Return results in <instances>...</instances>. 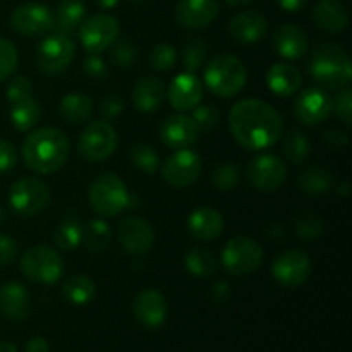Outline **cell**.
<instances>
[{
  "instance_id": "obj_10",
  "label": "cell",
  "mask_w": 352,
  "mask_h": 352,
  "mask_svg": "<svg viewBox=\"0 0 352 352\" xmlns=\"http://www.w3.org/2000/svg\"><path fill=\"white\" fill-rule=\"evenodd\" d=\"M50 198L48 186L36 177L17 179L9 191L10 208L21 217H33L43 212Z\"/></svg>"
},
{
  "instance_id": "obj_18",
  "label": "cell",
  "mask_w": 352,
  "mask_h": 352,
  "mask_svg": "<svg viewBox=\"0 0 352 352\" xmlns=\"http://www.w3.org/2000/svg\"><path fill=\"white\" fill-rule=\"evenodd\" d=\"M160 141L170 150H184L198 143L201 131L198 129L192 117L186 113L167 117L160 126Z\"/></svg>"
},
{
  "instance_id": "obj_25",
  "label": "cell",
  "mask_w": 352,
  "mask_h": 352,
  "mask_svg": "<svg viewBox=\"0 0 352 352\" xmlns=\"http://www.w3.org/2000/svg\"><path fill=\"white\" fill-rule=\"evenodd\" d=\"M313 23L325 33H342L349 24V14L340 0H320L313 7Z\"/></svg>"
},
{
  "instance_id": "obj_58",
  "label": "cell",
  "mask_w": 352,
  "mask_h": 352,
  "mask_svg": "<svg viewBox=\"0 0 352 352\" xmlns=\"http://www.w3.org/2000/svg\"><path fill=\"white\" fill-rule=\"evenodd\" d=\"M223 2L230 7H244V6H250L253 0H223Z\"/></svg>"
},
{
  "instance_id": "obj_51",
  "label": "cell",
  "mask_w": 352,
  "mask_h": 352,
  "mask_svg": "<svg viewBox=\"0 0 352 352\" xmlns=\"http://www.w3.org/2000/svg\"><path fill=\"white\" fill-rule=\"evenodd\" d=\"M322 140L329 144L333 150H344L349 144V134L342 129H336V127H329L322 133Z\"/></svg>"
},
{
  "instance_id": "obj_13",
  "label": "cell",
  "mask_w": 352,
  "mask_h": 352,
  "mask_svg": "<svg viewBox=\"0 0 352 352\" xmlns=\"http://www.w3.org/2000/svg\"><path fill=\"white\" fill-rule=\"evenodd\" d=\"M248 179L258 191L274 192L284 186L287 179V167L275 155H258L248 165Z\"/></svg>"
},
{
  "instance_id": "obj_30",
  "label": "cell",
  "mask_w": 352,
  "mask_h": 352,
  "mask_svg": "<svg viewBox=\"0 0 352 352\" xmlns=\"http://www.w3.org/2000/svg\"><path fill=\"white\" fill-rule=\"evenodd\" d=\"M91 96L85 93H69L58 102V112L69 124H81L88 120L93 113Z\"/></svg>"
},
{
  "instance_id": "obj_37",
  "label": "cell",
  "mask_w": 352,
  "mask_h": 352,
  "mask_svg": "<svg viewBox=\"0 0 352 352\" xmlns=\"http://www.w3.org/2000/svg\"><path fill=\"white\" fill-rule=\"evenodd\" d=\"M82 241V223L78 217H67L62 220L54 232V243L64 251H74Z\"/></svg>"
},
{
  "instance_id": "obj_54",
  "label": "cell",
  "mask_w": 352,
  "mask_h": 352,
  "mask_svg": "<svg viewBox=\"0 0 352 352\" xmlns=\"http://www.w3.org/2000/svg\"><path fill=\"white\" fill-rule=\"evenodd\" d=\"M277 3L285 12H298L308 6V0H277Z\"/></svg>"
},
{
  "instance_id": "obj_33",
  "label": "cell",
  "mask_w": 352,
  "mask_h": 352,
  "mask_svg": "<svg viewBox=\"0 0 352 352\" xmlns=\"http://www.w3.org/2000/svg\"><path fill=\"white\" fill-rule=\"evenodd\" d=\"M96 285L86 275H72L62 285V296L67 302L76 306H85L95 299Z\"/></svg>"
},
{
  "instance_id": "obj_17",
  "label": "cell",
  "mask_w": 352,
  "mask_h": 352,
  "mask_svg": "<svg viewBox=\"0 0 352 352\" xmlns=\"http://www.w3.org/2000/svg\"><path fill=\"white\" fill-rule=\"evenodd\" d=\"M119 243L133 256H143L155 244L153 227L141 217H124L119 223Z\"/></svg>"
},
{
  "instance_id": "obj_55",
  "label": "cell",
  "mask_w": 352,
  "mask_h": 352,
  "mask_svg": "<svg viewBox=\"0 0 352 352\" xmlns=\"http://www.w3.org/2000/svg\"><path fill=\"white\" fill-rule=\"evenodd\" d=\"M213 294H215L217 299H220V301H223V299H227L230 296V287L227 282L220 280L217 282L215 285H213Z\"/></svg>"
},
{
  "instance_id": "obj_39",
  "label": "cell",
  "mask_w": 352,
  "mask_h": 352,
  "mask_svg": "<svg viewBox=\"0 0 352 352\" xmlns=\"http://www.w3.org/2000/svg\"><path fill=\"white\" fill-rule=\"evenodd\" d=\"M131 164L141 170L143 174H155L160 168V157H158L157 150L151 144L146 143H138L131 148L129 151Z\"/></svg>"
},
{
  "instance_id": "obj_27",
  "label": "cell",
  "mask_w": 352,
  "mask_h": 352,
  "mask_svg": "<svg viewBox=\"0 0 352 352\" xmlns=\"http://www.w3.org/2000/svg\"><path fill=\"white\" fill-rule=\"evenodd\" d=\"M165 95V85L162 79L155 78V76H144V78L138 79L133 89V103L136 110L143 113H153L164 103Z\"/></svg>"
},
{
  "instance_id": "obj_50",
  "label": "cell",
  "mask_w": 352,
  "mask_h": 352,
  "mask_svg": "<svg viewBox=\"0 0 352 352\" xmlns=\"http://www.w3.org/2000/svg\"><path fill=\"white\" fill-rule=\"evenodd\" d=\"M17 164V151L12 143L6 140H0V174L12 170Z\"/></svg>"
},
{
  "instance_id": "obj_2",
  "label": "cell",
  "mask_w": 352,
  "mask_h": 352,
  "mask_svg": "<svg viewBox=\"0 0 352 352\" xmlns=\"http://www.w3.org/2000/svg\"><path fill=\"white\" fill-rule=\"evenodd\" d=\"M23 160L30 170L48 175L60 170L69 158L71 143L64 131L57 127H38L23 143Z\"/></svg>"
},
{
  "instance_id": "obj_42",
  "label": "cell",
  "mask_w": 352,
  "mask_h": 352,
  "mask_svg": "<svg viewBox=\"0 0 352 352\" xmlns=\"http://www.w3.org/2000/svg\"><path fill=\"white\" fill-rule=\"evenodd\" d=\"M110 58H112V62L117 67H131L138 58L136 45L129 40H120V38H117V40L110 45Z\"/></svg>"
},
{
  "instance_id": "obj_11",
  "label": "cell",
  "mask_w": 352,
  "mask_h": 352,
  "mask_svg": "<svg viewBox=\"0 0 352 352\" xmlns=\"http://www.w3.org/2000/svg\"><path fill=\"white\" fill-rule=\"evenodd\" d=\"M79 41L88 54H100L110 48L119 38L120 23L117 17L109 14H95L81 23L78 28Z\"/></svg>"
},
{
  "instance_id": "obj_57",
  "label": "cell",
  "mask_w": 352,
  "mask_h": 352,
  "mask_svg": "<svg viewBox=\"0 0 352 352\" xmlns=\"http://www.w3.org/2000/svg\"><path fill=\"white\" fill-rule=\"evenodd\" d=\"M0 352H19V351H17L16 344L9 342V340H3V342H0Z\"/></svg>"
},
{
  "instance_id": "obj_38",
  "label": "cell",
  "mask_w": 352,
  "mask_h": 352,
  "mask_svg": "<svg viewBox=\"0 0 352 352\" xmlns=\"http://www.w3.org/2000/svg\"><path fill=\"white\" fill-rule=\"evenodd\" d=\"M181 54H182V65H184L186 72H196L205 65L208 47H206L203 38L189 36L188 40L182 43Z\"/></svg>"
},
{
  "instance_id": "obj_41",
  "label": "cell",
  "mask_w": 352,
  "mask_h": 352,
  "mask_svg": "<svg viewBox=\"0 0 352 352\" xmlns=\"http://www.w3.org/2000/svg\"><path fill=\"white\" fill-rule=\"evenodd\" d=\"M241 181V168L237 164L227 162L220 167L215 168L212 175V184L215 186L219 191H232Z\"/></svg>"
},
{
  "instance_id": "obj_48",
  "label": "cell",
  "mask_w": 352,
  "mask_h": 352,
  "mask_svg": "<svg viewBox=\"0 0 352 352\" xmlns=\"http://www.w3.org/2000/svg\"><path fill=\"white\" fill-rule=\"evenodd\" d=\"M124 112V98L117 93H110V95L103 96L100 100V113L105 117L107 120H112L119 117Z\"/></svg>"
},
{
  "instance_id": "obj_53",
  "label": "cell",
  "mask_w": 352,
  "mask_h": 352,
  "mask_svg": "<svg viewBox=\"0 0 352 352\" xmlns=\"http://www.w3.org/2000/svg\"><path fill=\"white\" fill-rule=\"evenodd\" d=\"M26 352H50V344L43 337H33L28 340Z\"/></svg>"
},
{
  "instance_id": "obj_21",
  "label": "cell",
  "mask_w": 352,
  "mask_h": 352,
  "mask_svg": "<svg viewBox=\"0 0 352 352\" xmlns=\"http://www.w3.org/2000/svg\"><path fill=\"white\" fill-rule=\"evenodd\" d=\"M219 16L217 0H181L175 7V21L188 30L210 26Z\"/></svg>"
},
{
  "instance_id": "obj_4",
  "label": "cell",
  "mask_w": 352,
  "mask_h": 352,
  "mask_svg": "<svg viewBox=\"0 0 352 352\" xmlns=\"http://www.w3.org/2000/svg\"><path fill=\"white\" fill-rule=\"evenodd\" d=\"M88 201L93 212L100 217H117L133 208V196L126 184L113 172H103L93 179L88 188Z\"/></svg>"
},
{
  "instance_id": "obj_32",
  "label": "cell",
  "mask_w": 352,
  "mask_h": 352,
  "mask_svg": "<svg viewBox=\"0 0 352 352\" xmlns=\"http://www.w3.org/2000/svg\"><path fill=\"white\" fill-rule=\"evenodd\" d=\"M299 191L306 196L327 195L333 188L332 172L323 167H308L298 179Z\"/></svg>"
},
{
  "instance_id": "obj_61",
  "label": "cell",
  "mask_w": 352,
  "mask_h": 352,
  "mask_svg": "<svg viewBox=\"0 0 352 352\" xmlns=\"http://www.w3.org/2000/svg\"><path fill=\"white\" fill-rule=\"evenodd\" d=\"M133 2H144V0H133Z\"/></svg>"
},
{
  "instance_id": "obj_31",
  "label": "cell",
  "mask_w": 352,
  "mask_h": 352,
  "mask_svg": "<svg viewBox=\"0 0 352 352\" xmlns=\"http://www.w3.org/2000/svg\"><path fill=\"white\" fill-rule=\"evenodd\" d=\"M9 116L14 129L19 131V133H30V131L34 129L38 120H40V102L34 100L33 96H30V98H24L21 100V102L12 103Z\"/></svg>"
},
{
  "instance_id": "obj_23",
  "label": "cell",
  "mask_w": 352,
  "mask_h": 352,
  "mask_svg": "<svg viewBox=\"0 0 352 352\" xmlns=\"http://www.w3.org/2000/svg\"><path fill=\"white\" fill-rule=\"evenodd\" d=\"M31 298L19 282H6L0 287V313L10 322H24L30 316Z\"/></svg>"
},
{
  "instance_id": "obj_7",
  "label": "cell",
  "mask_w": 352,
  "mask_h": 352,
  "mask_svg": "<svg viewBox=\"0 0 352 352\" xmlns=\"http://www.w3.org/2000/svg\"><path fill=\"white\" fill-rule=\"evenodd\" d=\"M223 268L234 277H244L256 272L263 263V250L254 239L246 236H236L226 243L222 250Z\"/></svg>"
},
{
  "instance_id": "obj_26",
  "label": "cell",
  "mask_w": 352,
  "mask_h": 352,
  "mask_svg": "<svg viewBox=\"0 0 352 352\" xmlns=\"http://www.w3.org/2000/svg\"><path fill=\"white\" fill-rule=\"evenodd\" d=\"M223 217L219 210L203 206L188 217V232L196 241H213L223 232Z\"/></svg>"
},
{
  "instance_id": "obj_3",
  "label": "cell",
  "mask_w": 352,
  "mask_h": 352,
  "mask_svg": "<svg viewBox=\"0 0 352 352\" xmlns=\"http://www.w3.org/2000/svg\"><path fill=\"white\" fill-rule=\"evenodd\" d=\"M308 72L323 89H337L349 86L352 79L351 55L342 45L323 43L315 48L308 64Z\"/></svg>"
},
{
  "instance_id": "obj_12",
  "label": "cell",
  "mask_w": 352,
  "mask_h": 352,
  "mask_svg": "<svg viewBox=\"0 0 352 352\" xmlns=\"http://www.w3.org/2000/svg\"><path fill=\"white\" fill-rule=\"evenodd\" d=\"M274 278L285 289H298L311 275V260L305 251L289 250L278 254L272 265Z\"/></svg>"
},
{
  "instance_id": "obj_46",
  "label": "cell",
  "mask_w": 352,
  "mask_h": 352,
  "mask_svg": "<svg viewBox=\"0 0 352 352\" xmlns=\"http://www.w3.org/2000/svg\"><path fill=\"white\" fill-rule=\"evenodd\" d=\"M332 112H336V116L346 126H352V89L349 86L340 88L336 98L332 100Z\"/></svg>"
},
{
  "instance_id": "obj_45",
  "label": "cell",
  "mask_w": 352,
  "mask_h": 352,
  "mask_svg": "<svg viewBox=\"0 0 352 352\" xmlns=\"http://www.w3.org/2000/svg\"><path fill=\"white\" fill-rule=\"evenodd\" d=\"M191 117L199 131L210 133V131L215 129L217 124H219L220 113L213 105H201V103H199V105H196L195 109H192Z\"/></svg>"
},
{
  "instance_id": "obj_5",
  "label": "cell",
  "mask_w": 352,
  "mask_h": 352,
  "mask_svg": "<svg viewBox=\"0 0 352 352\" xmlns=\"http://www.w3.org/2000/svg\"><path fill=\"white\" fill-rule=\"evenodd\" d=\"M205 85L220 98H232L246 86L248 72L243 62L230 54H220L208 62L203 72Z\"/></svg>"
},
{
  "instance_id": "obj_15",
  "label": "cell",
  "mask_w": 352,
  "mask_h": 352,
  "mask_svg": "<svg viewBox=\"0 0 352 352\" xmlns=\"http://www.w3.org/2000/svg\"><path fill=\"white\" fill-rule=\"evenodd\" d=\"M10 26L23 36H41L52 31L54 12L43 3H23L10 14Z\"/></svg>"
},
{
  "instance_id": "obj_43",
  "label": "cell",
  "mask_w": 352,
  "mask_h": 352,
  "mask_svg": "<svg viewBox=\"0 0 352 352\" xmlns=\"http://www.w3.org/2000/svg\"><path fill=\"white\" fill-rule=\"evenodd\" d=\"M177 62V50L168 43H158L150 52V65L155 71H170Z\"/></svg>"
},
{
  "instance_id": "obj_59",
  "label": "cell",
  "mask_w": 352,
  "mask_h": 352,
  "mask_svg": "<svg viewBox=\"0 0 352 352\" xmlns=\"http://www.w3.org/2000/svg\"><path fill=\"white\" fill-rule=\"evenodd\" d=\"M337 192L342 196H349V184H347V182H340V184L337 186Z\"/></svg>"
},
{
  "instance_id": "obj_56",
  "label": "cell",
  "mask_w": 352,
  "mask_h": 352,
  "mask_svg": "<svg viewBox=\"0 0 352 352\" xmlns=\"http://www.w3.org/2000/svg\"><path fill=\"white\" fill-rule=\"evenodd\" d=\"M95 2L100 9H113L119 3V0H95Z\"/></svg>"
},
{
  "instance_id": "obj_24",
  "label": "cell",
  "mask_w": 352,
  "mask_h": 352,
  "mask_svg": "<svg viewBox=\"0 0 352 352\" xmlns=\"http://www.w3.org/2000/svg\"><path fill=\"white\" fill-rule=\"evenodd\" d=\"M274 47L282 58L298 60L308 52V34L296 24L285 23L275 30Z\"/></svg>"
},
{
  "instance_id": "obj_49",
  "label": "cell",
  "mask_w": 352,
  "mask_h": 352,
  "mask_svg": "<svg viewBox=\"0 0 352 352\" xmlns=\"http://www.w3.org/2000/svg\"><path fill=\"white\" fill-rule=\"evenodd\" d=\"M82 71L91 79H103L109 74L105 60L98 57V54H88V57L82 60Z\"/></svg>"
},
{
  "instance_id": "obj_6",
  "label": "cell",
  "mask_w": 352,
  "mask_h": 352,
  "mask_svg": "<svg viewBox=\"0 0 352 352\" xmlns=\"http://www.w3.org/2000/svg\"><path fill=\"white\" fill-rule=\"evenodd\" d=\"M19 268L28 280L50 285L60 280L65 265L58 251L45 244H38L23 254Z\"/></svg>"
},
{
  "instance_id": "obj_20",
  "label": "cell",
  "mask_w": 352,
  "mask_h": 352,
  "mask_svg": "<svg viewBox=\"0 0 352 352\" xmlns=\"http://www.w3.org/2000/svg\"><path fill=\"white\" fill-rule=\"evenodd\" d=\"M133 311L141 325L146 329H158L167 320L168 308L162 292L155 289H143L134 298Z\"/></svg>"
},
{
  "instance_id": "obj_8",
  "label": "cell",
  "mask_w": 352,
  "mask_h": 352,
  "mask_svg": "<svg viewBox=\"0 0 352 352\" xmlns=\"http://www.w3.org/2000/svg\"><path fill=\"white\" fill-rule=\"evenodd\" d=\"M119 144V134L109 120H95L79 134L78 151L85 160L98 164L107 160Z\"/></svg>"
},
{
  "instance_id": "obj_14",
  "label": "cell",
  "mask_w": 352,
  "mask_h": 352,
  "mask_svg": "<svg viewBox=\"0 0 352 352\" xmlns=\"http://www.w3.org/2000/svg\"><path fill=\"white\" fill-rule=\"evenodd\" d=\"M201 157L191 148L175 150L162 165V177L174 188H188L201 174Z\"/></svg>"
},
{
  "instance_id": "obj_47",
  "label": "cell",
  "mask_w": 352,
  "mask_h": 352,
  "mask_svg": "<svg viewBox=\"0 0 352 352\" xmlns=\"http://www.w3.org/2000/svg\"><path fill=\"white\" fill-rule=\"evenodd\" d=\"M30 96H33V85L26 76H16L7 86V100L10 105Z\"/></svg>"
},
{
  "instance_id": "obj_29",
  "label": "cell",
  "mask_w": 352,
  "mask_h": 352,
  "mask_svg": "<svg viewBox=\"0 0 352 352\" xmlns=\"http://www.w3.org/2000/svg\"><path fill=\"white\" fill-rule=\"evenodd\" d=\"M86 17V7L78 0H65L58 6L57 12L54 14V26L52 31L64 36H71L78 31L81 23Z\"/></svg>"
},
{
  "instance_id": "obj_60",
  "label": "cell",
  "mask_w": 352,
  "mask_h": 352,
  "mask_svg": "<svg viewBox=\"0 0 352 352\" xmlns=\"http://www.w3.org/2000/svg\"><path fill=\"white\" fill-rule=\"evenodd\" d=\"M2 222H6V210L0 206V223H2Z\"/></svg>"
},
{
  "instance_id": "obj_22",
  "label": "cell",
  "mask_w": 352,
  "mask_h": 352,
  "mask_svg": "<svg viewBox=\"0 0 352 352\" xmlns=\"http://www.w3.org/2000/svg\"><path fill=\"white\" fill-rule=\"evenodd\" d=\"M229 33L234 40L243 45L260 43L268 33V21L261 12L244 10L230 19Z\"/></svg>"
},
{
  "instance_id": "obj_40",
  "label": "cell",
  "mask_w": 352,
  "mask_h": 352,
  "mask_svg": "<svg viewBox=\"0 0 352 352\" xmlns=\"http://www.w3.org/2000/svg\"><path fill=\"white\" fill-rule=\"evenodd\" d=\"M292 229L302 239H316L323 234V220L316 215L311 210H305V212L298 213L294 217V222H292Z\"/></svg>"
},
{
  "instance_id": "obj_19",
  "label": "cell",
  "mask_w": 352,
  "mask_h": 352,
  "mask_svg": "<svg viewBox=\"0 0 352 352\" xmlns=\"http://www.w3.org/2000/svg\"><path fill=\"white\" fill-rule=\"evenodd\" d=\"M203 91L205 88H203L201 79L195 72L184 71L175 76L168 86V103L172 105V109L179 110V112H188L201 103Z\"/></svg>"
},
{
  "instance_id": "obj_34",
  "label": "cell",
  "mask_w": 352,
  "mask_h": 352,
  "mask_svg": "<svg viewBox=\"0 0 352 352\" xmlns=\"http://www.w3.org/2000/svg\"><path fill=\"white\" fill-rule=\"evenodd\" d=\"M184 267L192 277H212L217 272V258L212 251L205 250V248H192L186 253Z\"/></svg>"
},
{
  "instance_id": "obj_9",
  "label": "cell",
  "mask_w": 352,
  "mask_h": 352,
  "mask_svg": "<svg viewBox=\"0 0 352 352\" xmlns=\"http://www.w3.org/2000/svg\"><path fill=\"white\" fill-rule=\"evenodd\" d=\"M76 57L74 41L64 34H50L36 48V67L45 76H57L67 71Z\"/></svg>"
},
{
  "instance_id": "obj_35",
  "label": "cell",
  "mask_w": 352,
  "mask_h": 352,
  "mask_svg": "<svg viewBox=\"0 0 352 352\" xmlns=\"http://www.w3.org/2000/svg\"><path fill=\"white\" fill-rule=\"evenodd\" d=\"M110 239H112V230H110V226L103 219H93L86 226H82L81 243L91 253H100V251L105 250L109 246Z\"/></svg>"
},
{
  "instance_id": "obj_16",
  "label": "cell",
  "mask_w": 352,
  "mask_h": 352,
  "mask_svg": "<svg viewBox=\"0 0 352 352\" xmlns=\"http://www.w3.org/2000/svg\"><path fill=\"white\" fill-rule=\"evenodd\" d=\"M332 113V98L323 88H306L294 100V116L305 126H318Z\"/></svg>"
},
{
  "instance_id": "obj_1",
  "label": "cell",
  "mask_w": 352,
  "mask_h": 352,
  "mask_svg": "<svg viewBox=\"0 0 352 352\" xmlns=\"http://www.w3.org/2000/svg\"><path fill=\"white\" fill-rule=\"evenodd\" d=\"M229 126L234 140L251 151L274 146L284 134L280 113L270 103L258 98L237 102L229 112Z\"/></svg>"
},
{
  "instance_id": "obj_28",
  "label": "cell",
  "mask_w": 352,
  "mask_h": 352,
  "mask_svg": "<svg viewBox=\"0 0 352 352\" xmlns=\"http://www.w3.org/2000/svg\"><path fill=\"white\" fill-rule=\"evenodd\" d=\"M302 76L296 65L278 62L267 71V86L274 95L292 96L301 88Z\"/></svg>"
},
{
  "instance_id": "obj_44",
  "label": "cell",
  "mask_w": 352,
  "mask_h": 352,
  "mask_svg": "<svg viewBox=\"0 0 352 352\" xmlns=\"http://www.w3.org/2000/svg\"><path fill=\"white\" fill-rule=\"evenodd\" d=\"M17 62H19V55H17L16 45L7 38L0 36V82L14 74Z\"/></svg>"
},
{
  "instance_id": "obj_52",
  "label": "cell",
  "mask_w": 352,
  "mask_h": 352,
  "mask_svg": "<svg viewBox=\"0 0 352 352\" xmlns=\"http://www.w3.org/2000/svg\"><path fill=\"white\" fill-rule=\"evenodd\" d=\"M17 243L10 236L0 234V267H7L17 258Z\"/></svg>"
},
{
  "instance_id": "obj_36",
  "label": "cell",
  "mask_w": 352,
  "mask_h": 352,
  "mask_svg": "<svg viewBox=\"0 0 352 352\" xmlns=\"http://www.w3.org/2000/svg\"><path fill=\"white\" fill-rule=\"evenodd\" d=\"M284 157L291 164L302 165L311 155V141L302 131L291 129L284 138Z\"/></svg>"
}]
</instances>
